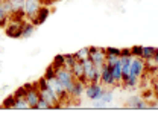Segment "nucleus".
<instances>
[{
	"label": "nucleus",
	"mask_w": 158,
	"mask_h": 134,
	"mask_svg": "<svg viewBox=\"0 0 158 134\" xmlns=\"http://www.w3.org/2000/svg\"><path fill=\"white\" fill-rule=\"evenodd\" d=\"M131 55H132V58H140V55H141V46H132L131 47Z\"/></svg>",
	"instance_id": "bb28decb"
},
{
	"label": "nucleus",
	"mask_w": 158,
	"mask_h": 134,
	"mask_svg": "<svg viewBox=\"0 0 158 134\" xmlns=\"http://www.w3.org/2000/svg\"><path fill=\"white\" fill-rule=\"evenodd\" d=\"M43 76L46 78V79H47V78L55 76V67H53V66L50 64V66H49V67L46 69V72H44V75H43Z\"/></svg>",
	"instance_id": "cd10ccee"
},
{
	"label": "nucleus",
	"mask_w": 158,
	"mask_h": 134,
	"mask_svg": "<svg viewBox=\"0 0 158 134\" xmlns=\"http://www.w3.org/2000/svg\"><path fill=\"white\" fill-rule=\"evenodd\" d=\"M55 76L69 95V92H70V89L73 87V82H75V78L72 75V72L65 67H59V69H55Z\"/></svg>",
	"instance_id": "20e7f679"
},
{
	"label": "nucleus",
	"mask_w": 158,
	"mask_h": 134,
	"mask_svg": "<svg viewBox=\"0 0 158 134\" xmlns=\"http://www.w3.org/2000/svg\"><path fill=\"white\" fill-rule=\"evenodd\" d=\"M120 55H123V57H132V55H131V47L120 49Z\"/></svg>",
	"instance_id": "c756f323"
},
{
	"label": "nucleus",
	"mask_w": 158,
	"mask_h": 134,
	"mask_svg": "<svg viewBox=\"0 0 158 134\" xmlns=\"http://www.w3.org/2000/svg\"><path fill=\"white\" fill-rule=\"evenodd\" d=\"M24 19L20 17H9L6 26H5V34L9 38H21V32H23V26H24Z\"/></svg>",
	"instance_id": "f03ea898"
},
{
	"label": "nucleus",
	"mask_w": 158,
	"mask_h": 134,
	"mask_svg": "<svg viewBox=\"0 0 158 134\" xmlns=\"http://www.w3.org/2000/svg\"><path fill=\"white\" fill-rule=\"evenodd\" d=\"M110 67H111V76L114 79V85H123V81H122V63H120V59L116 61V64H113Z\"/></svg>",
	"instance_id": "f8f14e48"
},
{
	"label": "nucleus",
	"mask_w": 158,
	"mask_h": 134,
	"mask_svg": "<svg viewBox=\"0 0 158 134\" xmlns=\"http://www.w3.org/2000/svg\"><path fill=\"white\" fill-rule=\"evenodd\" d=\"M99 82H100V84H103V85H108V87H110V85H114V79H113V76H111V67H110L108 64H105V66H103Z\"/></svg>",
	"instance_id": "ddd939ff"
},
{
	"label": "nucleus",
	"mask_w": 158,
	"mask_h": 134,
	"mask_svg": "<svg viewBox=\"0 0 158 134\" xmlns=\"http://www.w3.org/2000/svg\"><path fill=\"white\" fill-rule=\"evenodd\" d=\"M14 99H15V97H14ZM12 110H29V104H27L26 99H15Z\"/></svg>",
	"instance_id": "aec40b11"
},
{
	"label": "nucleus",
	"mask_w": 158,
	"mask_h": 134,
	"mask_svg": "<svg viewBox=\"0 0 158 134\" xmlns=\"http://www.w3.org/2000/svg\"><path fill=\"white\" fill-rule=\"evenodd\" d=\"M105 55H106V52H105L103 47H96V46L90 47V59L94 66H103L105 64Z\"/></svg>",
	"instance_id": "6e6552de"
},
{
	"label": "nucleus",
	"mask_w": 158,
	"mask_h": 134,
	"mask_svg": "<svg viewBox=\"0 0 158 134\" xmlns=\"http://www.w3.org/2000/svg\"><path fill=\"white\" fill-rule=\"evenodd\" d=\"M24 89H26V101L29 104V110H35V105L40 99V92L38 87H37V82L34 84H24Z\"/></svg>",
	"instance_id": "39448f33"
},
{
	"label": "nucleus",
	"mask_w": 158,
	"mask_h": 134,
	"mask_svg": "<svg viewBox=\"0 0 158 134\" xmlns=\"http://www.w3.org/2000/svg\"><path fill=\"white\" fill-rule=\"evenodd\" d=\"M49 14H50V9H49V6H41L40 8V11L37 12V15L34 17L32 20H29L32 24H35V26H40V24H43L46 20H47V17H49Z\"/></svg>",
	"instance_id": "9b49d317"
},
{
	"label": "nucleus",
	"mask_w": 158,
	"mask_h": 134,
	"mask_svg": "<svg viewBox=\"0 0 158 134\" xmlns=\"http://www.w3.org/2000/svg\"><path fill=\"white\" fill-rule=\"evenodd\" d=\"M99 101L105 105H110L113 101H114V95H113V90H102L100 96L98 97Z\"/></svg>",
	"instance_id": "dca6fc26"
},
{
	"label": "nucleus",
	"mask_w": 158,
	"mask_h": 134,
	"mask_svg": "<svg viewBox=\"0 0 158 134\" xmlns=\"http://www.w3.org/2000/svg\"><path fill=\"white\" fill-rule=\"evenodd\" d=\"M146 72V64H144V59L141 58H132L131 59V75L129 76H135V78H141Z\"/></svg>",
	"instance_id": "0eeeda50"
},
{
	"label": "nucleus",
	"mask_w": 158,
	"mask_h": 134,
	"mask_svg": "<svg viewBox=\"0 0 158 134\" xmlns=\"http://www.w3.org/2000/svg\"><path fill=\"white\" fill-rule=\"evenodd\" d=\"M55 2H62V0H55Z\"/></svg>",
	"instance_id": "72a5a7b5"
},
{
	"label": "nucleus",
	"mask_w": 158,
	"mask_h": 134,
	"mask_svg": "<svg viewBox=\"0 0 158 134\" xmlns=\"http://www.w3.org/2000/svg\"><path fill=\"white\" fill-rule=\"evenodd\" d=\"M105 52H106V54H110V55L120 57V49H118V47H106V49H105Z\"/></svg>",
	"instance_id": "c85d7f7f"
},
{
	"label": "nucleus",
	"mask_w": 158,
	"mask_h": 134,
	"mask_svg": "<svg viewBox=\"0 0 158 134\" xmlns=\"http://www.w3.org/2000/svg\"><path fill=\"white\" fill-rule=\"evenodd\" d=\"M70 72H72V75H73L75 79H82V76H84V66H82L81 59L75 61V64L70 67Z\"/></svg>",
	"instance_id": "2eb2a0df"
},
{
	"label": "nucleus",
	"mask_w": 158,
	"mask_h": 134,
	"mask_svg": "<svg viewBox=\"0 0 158 134\" xmlns=\"http://www.w3.org/2000/svg\"><path fill=\"white\" fill-rule=\"evenodd\" d=\"M52 66H53L55 69H59V67H64V54H59V55H55V58H53V63H52Z\"/></svg>",
	"instance_id": "b1692460"
},
{
	"label": "nucleus",
	"mask_w": 158,
	"mask_h": 134,
	"mask_svg": "<svg viewBox=\"0 0 158 134\" xmlns=\"http://www.w3.org/2000/svg\"><path fill=\"white\" fill-rule=\"evenodd\" d=\"M75 55H76V58L81 59V61H84V59L90 58V47H82L81 50L75 52Z\"/></svg>",
	"instance_id": "412c9836"
},
{
	"label": "nucleus",
	"mask_w": 158,
	"mask_h": 134,
	"mask_svg": "<svg viewBox=\"0 0 158 134\" xmlns=\"http://www.w3.org/2000/svg\"><path fill=\"white\" fill-rule=\"evenodd\" d=\"M126 107L128 108H132V110H144V108H148V104L140 96H131L126 101Z\"/></svg>",
	"instance_id": "9d476101"
},
{
	"label": "nucleus",
	"mask_w": 158,
	"mask_h": 134,
	"mask_svg": "<svg viewBox=\"0 0 158 134\" xmlns=\"http://www.w3.org/2000/svg\"><path fill=\"white\" fill-rule=\"evenodd\" d=\"M35 31V24H32L29 20L24 21V26H23V32H21V38H29Z\"/></svg>",
	"instance_id": "f3484780"
},
{
	"label": "nucleus",
	"mask_w": 158,
	"mask_h": 134,
	"mask_svg": "<svg viewBox=\"0 0 158 134\" xmlns=\"http://www.w3.org/2000/svg\"><path fill=\"white\" fill-rule=\"evenodd\" d=\"M155 72H157V73H158V64H157V66H155Z\"/></svg>",
	"instance_id": "473e14b6"
},
{
	"label": "nucleus",
	"mask_w": 158,
	"mask_h": 134,
	"mask_svg": "<svg viewBox=\"0 0 158 134\" xmlns=\"http://www.w3.org/2000/svg\"><path fill=\"white\" fill-rule=\"evenodd\" d=\"M76 59H78V58H76L75 54H64V67L70 70V67L75 64Z\"/></svg>",
	"instance_id": "6ab92c4d"
},
{
	"label": "nucleus",
	"mask_w": 158,
	"mask_h": 134,
	"mask_svg": "<svg viewBox=\"0 0 158 134\" xmlns=\"http://www.w3.org/2000/svg\"><path fill=\"white\" fill-rule=\"evenodd\" d=\"M35 110H52V107L49 105L47 101H44L43 97H40L38 102H37V105H35Z\"/></svg>",
	"instance_id": "393cba45"
},
{
	"label": "nucleus",
	"mask_w": 158,
	"mask_h": 134,
	"mask_svg": "<svg viewBox=\"0 0 158 134\" xmlns=\"http://www.w3.org/2000/svg\"><path fill=\"white\" fill-rule=\"evenodd\" d=\"M8 89H9L8 85H2V87H0V96H3V95H5V93L8 92Z\"/></svg>",
	"instance_id": "7c9ffc66"
},
{
	"label": "nucleus",
	"mask_w": 158,
	"mask_h": 134,
	"mask_svg": "<svg viewBox=\"0 0 158 134\" xmlns=\"http://www.w3.org/2000/svg\"><path fill=\"white\" fill-rule=\"evenodd\" d=\"M155 49L157 47H144V46H141V55L140 58L141 59H144V61H148V59H151V58L154 57V54H155Z\"/></svg>",
	"instance_id": "a211bd4d"
},
{
	"label": "nucleus",
	"mask_w": 158,
	"mask_h": 134,
	"mask_svg": "<svg viewBox=\"0 0 158 134\" xmlns=\"http://www.w3.org/2000/svg\"><path fill=\"white\" fill-rule=\"evenodd\" d=\"M14 95H9L6 96L5 99H3V102H2V108H12L14 107Z\"/></svg>",
	"instance_id": "5701e85b"
},
{
	"label": "nucleus",
	"mask_w": 158,
	"mask_h": 134,
	"mask_svg": "<svg viewBox=\"0 0 158 134\" xmlns=\"http://www.w3.org/2000/svg\"><path fill=\"white\" fill-rule=\"evenodd\" d=\"M82 66H84V76H82L81 81L84 82V85H87V84H90V82H99L100 73L96 70V67H94V64L91 63V59H90V58L84 59V61H82Z\"/></svg>",
	"instance_id": "7ed1b4c3"
},
{
	"label": "nucleus",
	"mask_w": 158,
	"mask_h": 134,
	"mask_svg": "<svg viewBox=\"0 0 158 134\" xmlns=\"http://www.w3.org/2000/svg\"><path fill=\"white\" fill-rule=\"evenodd\" d=\"M43 6L41 0H26L24 2V8H23V12H24V17L26 20H32L37 12L40 11V8Z\"/></svg>",
	"instance_id": "423d86ee"
},
{
	"label": "nucleus",
	"mask_w": 158,
	"mask_h": 134,
	"mask_svg": "<svg viewBox=\"0 0 158 134\" xmlns=\"http://www.w3.org/2000/svg\"><path fill=\"white\" fill-rule=\"evenodd\" d=\"M14 97H15V99H26V89H24V85H23V87H19V89L14 92Z\"/></svg>",
	"instance_id": "a878e982"
},
{
	"label": "nucleus",
	"mask_w": 158,
	"mask_h": 134,
	"mask_svg": "<svg viewBox=\"0 0 158 134\" xmlns=\"http://www.w3.org/2000/svg\"><path fill=\"white\" fill-rule=\"evenodd\" d=\"M8 20H9V15L5 12L3 5H2V0H0V28H5L6 23H8Z\"/></svg>",
	"instance_id": "4be33fe9"
},
{
	"label": "nucleus",
	"mask_w": 158,
	"mask_h": 134,
	"mask_svg": "<svg viewBox=\"0 0 158 134\" xmlns=\"http://www.w3.org/2000/svg\"><path fill=\"white\" fill-rule=\"evenodd\" d=\"M84 90H85L84 82H82L81 79H75L73 87H72V89H70V92H69V96H70V97H81L82 93H84Z\"/></svg>",
	"instance_id": "4468645a"
},
{
	"label": "nucleus",
	"mask_w": 158,
	"mask_h": 134,
	"mask_svg": "<svg viewBox=\"0 0 158 134\" xmlns=\"http://www.w3.org/2000/svg\"><path fill=\"white\" fill-rule=\"evenodd\" d=\"M102 84L100 82H90V84H87L85 85V90H84V93L87 96V99H90V101H94V99H98L100 93H102Z\"/></svg>",
	"instance_id": "1a4fd4ad"
},
{
	"label": "nucleus",
	"mask_w": 158,
	"mask_h": 134,
	"mask_svg": "<svg viewBox=\"0 0 158 134\" xmlns=\"http://www.w3.org/2000/svg\"><path fill=\"white\" fill-rule=\"evenodd\" d=\"M37 87H38V92H40V97H43L44 101H47L49 105H50L52 108H58L59 97H58V95L49 87L46 78L44 76L40 78L38 81H37Z\"/></svg>",
	"instance_id": "f257e3e1"
},
{
	"label": "nucleus",
	"mask_w": 158,
	"mask_h": 134,
	"mask_svg": "<svg viewBox=\"0 0 158 134\" xmlns=\"http://www.w3.org/2000/svg\"><path fill=\"white\" fill-rule=\"evenodd\" d=\"M0 54H5V47L3 46H0Z\"/></svg>",
	"instance_id": "2f4dec72"
}]
</instances>
